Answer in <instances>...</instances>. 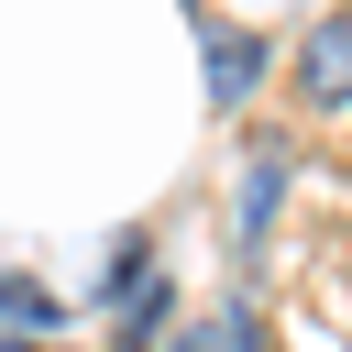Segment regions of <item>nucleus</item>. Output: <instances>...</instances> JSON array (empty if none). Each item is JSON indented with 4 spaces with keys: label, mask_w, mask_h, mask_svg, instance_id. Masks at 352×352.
<instances>
[{
    "label": "nucleus",
    "mask_w": 352,
    "mask_h": 352,
    "mask_svg": "<svg viewBox=\"0 0 352 352\" xmlns=\"http://www.w3.org/2000/svg\"><path fill=\"white\" fill-rule=\"evenodd\" d=\"M198 44H209V99H220V110H242V99H253V77H264V33L198 22Z\"/></svg>",
    "instance_id": "2"
},
{
    "label": "nucleus",
    "mask_w": 352,
    "mask_h": 352,
    "mask_svg": "<svg viewBox=\"0 0 352 352\" xmlns=\"http://www.w3.org/2000/svg\"><path fill=\"white\" fill-rule=\"evenodd\" d=\"M0 319H11V341H33V330H55L66 308H55V297H44L33 275H0Z\"/></svg>",
    "instance_id": "3"
},
{
    "label": "nucleus",
    "mask_w": 352,
    "mask_h": 352,
    "mask_svg": "<svg viewBox=\"0 0 352 352\" xmlns=\"http://www.w3.org/2000/svg\"><path fill=\"white\" fill-rule=\"evenodd\" d=\"M297 99H308V110H352V11L308 22V44H297Z\"/></svg>",
    "instance_id": "1"
},
{
    "label": "nucleus",
    "mask_w": 352,
    "mask_h": 352,
    "mask_svg": "<svg viewBox=\"0 0 352 352\" xmlns=\"http://www.w3.org/2000/svg\"><path fill=\"white\" fill-rule=\"evenodd\" d=\"M0 352H55V341H0Z\"/></svg>",
    "instance_id": "6"
},
{
    "label": "nucleus",
    "mask_w": 352,
    "mask_h": 352,
    "mask_svg": "<svg viewBox=\"0 0 352 352\" xmlns=\"http://www.w3.org/2000/svg\"><path fill=\"white\" fill-rule=\"evenodd\" d=\"M165 352H209V330H198V341H165Z\"/></svg>",
    "instance_id": "5"
},
{
    "label": "nucleus",
    "mask_w": 352,
    "mask_h": 352,
    "mask_svg": "<svg viewBox=\"0 0 352 352\" xmlns=\"http://www.w3.org/2000/svg\"><path fill=\"white\" fill-rule=\"evenodd\" d=\"M275 187H286V165H275V154H253V176H242V231H264V220H275Z\"/></svg>",
    "instance_id": "4"
}]
</instances>
